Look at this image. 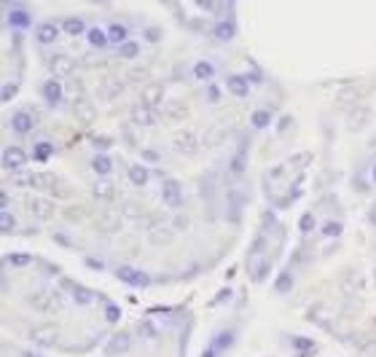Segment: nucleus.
I'll list each match as a JSON object with an SVG mask.
<instances>
[{"instance_id":"4be33fe9","label":"nucleus","mask_w":376,"mask_h":357,"mask_svg":"<svg viewBox=\"0 0 376 357\" xmlns=\"http://www.w3.org/2000/svg\"><path fill=\"white\" fill-rule=\"evenodd\" d=\"M175 145H178L183 153H191V151L196 148V137H194L191 132H180L178 137H175Z\"/></svg>"},{"instance_id":"4468645a","label":"nucleus","mask_w":376,"mask_h":357,"mask_svg":"<svg viewBox=\"0 0 376 357\" xmlns=\"http://www.w3.org/2000/svg\"><path fill=\"white\" fill-rule=\"evenodd\" d=\"M91 170L97 172L100 177H108V175H110V170H113V161H110L108 153H97V156L91 159Z\"/></svg>"},{"instance_id":"b1692460","label":"nucleus","mask_w":376,"mask_h":357,"mask_svg":"<svg viewBox=\"0 0 376 357\" xmlns=\"http://www.w3.org/2000/svg\"><path fill=\"white\" fill-rule=\"evenodd\" d=\"M269 271H272V260L261 258V260H258V266H253V279L255 282H264L269 277Z\"/></svg>"},{"instance_id":"5701e85b","label":"nucleus","mask_w":376,"mask_h":357,"mask_svg":"<svg viewBox=\"0 0 376 357\" xmlns=\"http://www.w3.org/2000/svg\"><path fill=\"white\" fill-rule=\"evenodd\" d=\"M213 76H215V65L213 62H196L194 65V78L207 81V78H213Z\"/></svg>"},{"instance_id":"aec40b11","label":"nucleus","mask_w":376,"mask_h":357,"mask_svg":"<svg viewBox=\"0 0 376 357\" xmlns=\"http://www.w3.org/2000/svg\"><path fill=\"white\" fill-rule=\"evenodd\" d=\"M86 41L94 46V49H102V46L110 43V41H108V32H105V30H97V27H91V30L86 32Z\"/></svg>"},{"instance_id":"58836bf2","label":"nucleus","mask_w":376,"mask_h":357,"mask_svg":"<svg viewBox=\"0 0 376 357\" xmlns=\"http://www.w3.org/2000/svg\"><path fill=\"white\" fill-rule=\"evenodd\" d=\"M293 347L301 349V352H312V341L309 339H296V341H293Z\"/></svg>"},{"instance_id":"1a4fd4ad","label":"nucleus","mask_w":376,"mask_h":357,"mask_svg":"<svg viewBox=\"0 0 376 357\" xmlns=\"http://www.w3.org/2000/svg\"><path fill=\"white\" fill-rule=\"evenodd\" d=\"M41 94H43V100L49 102V105H60V100H62V83L57 81V78L46 81L43 86H41Z\"/></svg>"},{"instance_id":"79ce46f5","label":"nucleus","mask_w":376,"mask_h":357,"mask_svg":"<svg viewBox=\"0 0 376 357\" xmlns=\"http://www.w3.org/2000/svg\"><path fill=\"white\" fill-rule=\"evenodd\" d=\"M159 97H161V89H159V86H156L154 91H151V89L145 91V102H151V105H154V102H156Z\"/></svg>"},{"instance_id":"c03bdc74","label":"nucleus","mask_w":376,"mask_h":357,"mask_svg":"<svg viewBox=\"0 0 376 357\" xmlns=\"http://www.w3.org/2000/svg\"><path fill=\"white\" fill-rule=\"evenodd\" d=\"M207 97H210V100L215 102V100L220 97V91H218V86H210V89H207Z\"/></svg>"},{"instance_id":"a19ab883","label":"nucleus","mask_w":376,"mask_h":357,"mask_svg":"<svg viewBox=\"0 0 376 357\" xmlns=\"http://www.w3.org/2000/svg\"><path fill=\"white\" fill-rule=\"evenodd\" d=\"M248 81H250V86H253V83H261L264 81V73H261V70H250V73H248Z\"/></svg>"},{"instance_id":"9d476101","label":"nucleus","mask_w":376,"mask_h":357,"mask_svg":"<svg viewBox=\"0 0 376 357\" xmlns=\"http://www.w3.org/2000/svg\"><path fill=\"white\" fill-rule=\"evenodd\" d=\"M132 121L137 126H154L156 124V113H154L151 105H140V108H135V113H132Z\"/></svg>"},{"instance_id":"7c9ffc66","label":"nucleus","mask_w":376,"mask_h":357,"mask_svg":"<svg viewBox=\"0 0 376 357\" xmlns=\"http://www.w3.org/2000/svg\"><path fill=\"white\" fill-rule=\"evenodd\" d=\"M290 288H293V274H290V271H285V274H279L274 279V290L277 293H288Z\"/></svg>"},{"instance_id":"9b49d317","label":"nucleus","mask_w":376,"mask_h":357,"mask_svg":"<svg viewBox=\"0 0 376 357\" xmlns=\"http://www.w3.org/2000/svg\"><path fill=\"white\" fill-rule=\"evenodd\" d=\"M226 86H229L231 94L245 97V94H248V89H250V81H248V76H229V78H226Z\"/></svg>"},{"instance_id":"412c9836","label":"nucleus","mask_w":376,"mask_h":357,"mask_svg":"<svg viewBox=\"0 0 376 357\" xmlns=\"http://www.w3.org/2000/svg\"><path fill=\"white\" fill-rule=\"evenodd\" d=\"M57 35H60V30H57V25H51V22H46V25L38 27V41L41 43H54Z\"/></svg>"},{"instance_id":"f704fd0d","label":"nucleus","mask_w":376,"mask_h":357,"mask_svg":"<svg viewBox=\"0 0 376 357\" xmlns=\"http://www.w3.org/2000/svg\"><path fill=\"white\" fill-rule=\"evenodd\" d=\"M30 260H32V258H30L27 253H11V255L6 258V264H11V266H27Z\"/></svg>"},{"instance_id":"7ed1b4c3","label":"nucleus","mask_w":376,"mask_h":357,"mask_svg":"<svg viewBox=\"0 0 376 357\" xmlns=\"http://www.w3.org/2000/svg\"><path fill=\"white\" fill-rule=\"evenodd\" d=\"M0 161H3V166H6L8 172H16V170H22V166L27 164V153L22 151V148L8 145V148L3 151V156H0Z\"/></svg>"},{"instance_id":"ea45409f","label":"nucleus","mask_w":376,"mask_h":357,"mask_svg":"<svg viewBox=\"0 0 376 357\" xmlns=\"http://www.w3.org/2000/svg\"><path fill=\"white\" fill-rule=\"evenodd\" d=\"M159 38H161V30H159V27H148V30H145V41L156 43Z\"/></svg>"},{"instance_id":"a878e982","label":"nucleus","mask_w":376,"mask_h":357,"mask_svg":"<svg viewBox=\"0 0 376 357\" xmlns=\"http://www.w3.org/2000/svg\"><path fill=\"white\" fill-rule=\"evenodd\" d=\"M62 30L67 35H81V32H86V25H84V19H62Z\"/></svg>"},{"instance_id":"a211bd4d","label":"nucleus","mask_w":376,"mask_h":357,"mask_svg":"<svg viewBox=\"0 0 376 357\" xmlns=\"http://www.w3.org/2000/svg\"><path fill=\"white\" fill-rule=\"evenodd\" d=\"M229 166H231V172H234V175H242L245 170H248V148L242 145L237 153H234L231 161H229Z\"/></svg>"},{"instance_id":"393cba45","label":"nucleus","mask_w":376,"mask_h":357,"mask_svg":"<svg viewBox=\"0 0 376 357\" xmlns=\"http://www.w3.org/2000/svg\"><path fill=\"white\" fill-rule=\"evenodd\" d=\"M91 191H94V196H97V199H108L110 191H113V185H110L108 177H100V180L91 185Z\"/></svg>"},{"instance_id":"f8f14e48","label":"nucleus","mask_w":376,"mask_h":357,"mask_svg":"<svg viewBox=\"0 0 376 357\" xmlns=\"http://www.w3.org/2000/svg\"><path fill=\"white\" fill-rule=\"evenodd\" d=\"M126 175H129V183H132V185H145L151 180V170L143 166V164H132Z\"/></svg>"},{"instance_id":"f3484780","label":"nucleus","mask_w":376,"mask_h":357,"mask_svg":"<svg viewBox=\"0 0 376 357\" xmlns=\"http://www.w3.org/2000/svg\"><path fill=\"white\" fill-rule=\"evenodd\" d=\"M46 67H49L51 73H57V76H67V73H73V62H70L67 57H51Z\"/></svg>"},{"instance_id":"37998d69","label":"nucleus","mask_w":376,"mask_h":357,"mask_svg":"<svg viewBox=\"0 0 376 357\" xmlns=\"http://www.w3.org/2000/svg\"><path fill=\"white\" fill-rule=\"evenodd\" d=\"M143 159L145 161H159V153L156 151H143Z\"/></svg>"},{"instance_id":"c9c22d12","label":"nucleus","mask_w":376,"mask_h":357,"mask_svg":"<svg viewBox=\"0 0 376 357\" xmlns=\"http://www.w3.org/2000/svg\"><path fill=\"white\" fill-rule=\"evenodd\" d=\"M105 317H108V323H119V320H121V309L116 304H105Z\"/></svg>"},{"instance_id":"39448f33","label":"nucleus","mask_w":376,"mask_h":357,"mask_svg":"<svg viewBox=\"0 0 376 357\" xmlns=\"http://www.w3.org/2000/svg\"><path fill=\"white\" fill-rule=\"evenodd\" d=\"M161 196H164V201H167L170 207H180L183 204V188H180V183L178 180H164Z\"/></svg>"},{"instance_id":"2f4dec72","label":"nucleus","mask_w":376,"mask_h":357,"mask_svg":"<svg viewBox=\"0 0 376 357\" xmlns=\"http://www.w3.org/2000/svg\"><path fill=\"white\" fill-rule=\"evenodd\" d=\"M137 333H140V336H143V339H156V325L154 323H151V320H143V323H140L137 325Z\"/></svg>"},{"instance_id":"de8ad7c7","label":"nucleus","mask_w":376,"mask_h":357,"mask_svg":"<svg viewBox=\"0 0 376 357\" xmlns=\"http://www.w3.org/2000/svg\"><path fill=\"white\" fill-rule=\"evenodd\" d=\"M371 177H373V183H376V164H373V170H371Z\"/></svg>"},{"instance_id":"dca6fc26","label":"nucleus","mask_w":376,"mask_h":357,"mask_svg":"<svg viewBox=\"0 0 376 357\" xmlns=\"http://www.w3.org/2000/svg\"><path fill=\"white\" fill-rule=\"evenodd\" d=\"M108 41L110 43H116V46H124L126 41H129V30L124 27V25H119V22H116V25H108Z\"/></svg>"},{"instance_id":"f257e3e1","label":"nucleus","mask_w":376,"mask_h":357,"mask_svg":"<svg viewBox=\"0 0 376 357\" xmlns=\"http://www.w3.org/2000/svg\"><path fill=\"white\" fill-rule=\"evenodd\" d=\"M116 277H119L121 282H126V285H132V288H148V285H151V277L145 274V271H137L132 266L116 269Z\"/></svg>"},{"instance_id":"473e14b6","label":"nucleus","mask_w":376,"mask_h":357,"mask_svg":"<svg viewBox=\"0 0 376 357\" xmlns=\"http://www.w3.org/2000/svg\"><path fill=\"white\" fill-rule=\"evenodd\" d=\"M339 234H342V223H336V220L323 223V236H328V239H336Z\"/></svg>"},{"instance_id":"c756f323","label":"nucleus","mask_w":376,"mask_h":357,"mask_svg":"<svg viewBox=\"0 0 376 357\" xmlns=\"http://www.w3.org/2000/svg\"><path fill=\"white\" fill-rule=\"evenodd\" d=\"M269 121H272V113H269V110H255L253 113V118H250V124L255 126V129H264V126H269Z\"/></svg>"},{"instance_id":"e433bc0d","label":"nucleus","mask_w":376,"mask_h":357,"mask_svg":"<svg viewBox=\"0 0 376 357\" xmlns=\"http://www.w3.org/2000/svg\"><path fill=\"white\" fill-rule=\"evenodd\" d=\"M91 145L97 148L100 153H105V151H108V148L113 145V140H110V137H94V140H91Z\"/></svg>"},{"instance_id":"f03ea898","label":"nucleus","mask_w":376,"mask_h":357,"mask_svg":"<svg viewBox=\"0 0 376 357\" xmlns=\"http://www.w3.org/2000/svg\"><path fill=\"white\" fill-rule=\"evenodd\" d=\"M234 330H223V333H218V336L213 339V344L204 349V354L202 357H220L226 349H231V344H234Z\"/></svg>"},{"instance_id":"49530a36","label":"nucleus","mask_w":376,"mask_h":357,"mask_svg":"<svg viewBox=\"0 0 376 357\" xmlns=\"http://www.w3.org/2000/svg\"><path fill=\"white\" fill-rule=\"evenodd\" d=\"M368 220H371V223H373V226H376V204H373V207H371V215H368Z\"/></svg>"},{"instance_id":"a18cd8bd","label":"nucleus","mask_w":376,"mask_h":357,"mask_svg":"<svg viewBox=\"0 0 376 357\" xmlns=\"http://www.w3.org/2000/svg\"><path fill=\"white\" fill-rule=\"evenodd\" d=\"M229 295H231V290H220V293H218V298H215V301H218V304H223V301H226V298H229Z\"/></svg>"},{"instance_id":"4c0bfd02","label":"nucleus","mask_w":376,"mask_h":357,"mask_svg":"<svg viewBox=\"0 0 376 357\" xmlns=\"http://www.w3.org/2000/svg\"><path fill=\"white\" fill-rule=\"evenodd\" d=\"M16 83H6V86H3V91H0V102H8L11 97H14V94H16Z\"/></svg>"},{"instance_id":"09e8293b","label":"nucleus","mask_w":376,"mask_h":357,"mask_svg":"<svg viewBox=\"0 0 376 357\" xmlns=\"http://www.w3.org/2000/svg\"><path fill=\"white\" fill-rule=\"evenodd\" d=\"M25 357H38V354H32V352H25Z\"/></svg>"},{"instance_id":"bb28decb","label":"nucleus","mask_w":376,"mask_h":357,"mask_svg":"<svg viewBox=\"0 0 376 357\" xmlns=\"http://www.w3.org/2000/svg\"><path fill=\"white\" fill-rule=\"evenodd\" d=\"M314 226H317L314 212H304V215L298 218V231H301V234H312V231H314Z\"/></svg>"},{"instance_id":"6e6552de","label":"nucleus","mask_w":376,"mask_h":357,"mask_svg":"<svg viewBox=\"0 0 376 357\" xmlns=\"http://www.w3.org/2000/svg\"><path fill=\"white\" fill-rule=\"evenodd\" d=\"M234 35H237V25H234L231 19H220V22H215V27H213V38H215V41L226 43V41L234 38Z\"/></svg>"},{"instance_id":"0eeeda50","label":"nucleus","mask_w":376,"mask_h":357,"mask_svg":"<svg viewBox=\"0 0 376 357\" xmlns=\"http://www.w3.org/2000/svg\"><path fill=\"white\" fill-rule=\"evenodd\" d=\"M129 349H132V336H129V333H116V336L108 341V347H105L108 354H124Z\"/></svg>"},{"instance_id":"6ab92c4d","label":"nucleus","mask_w":376,"mask_h":357,"mask_svg":"<svg viewBox=\"0 0 376 357\" xmlns=\"http://www.w3.org/2000/svg\"><path fill=\"white\" fill-rule=\"evenodd\" d=\"M30 210L35 212L38 218H49L51 212H54V204H51V199H30Z\"/></svg>"},{"instance_id":"ddd939ff","label":"nucleus","mask_w":376,"mask_h":357,"mask_svg":"<svg viewBox=\"0 0 376 357\" xmlns=\"http://www.w3.org/2000/svg\"><path fill=\"white\" fill-rule=\"evenodd\" d=\"M8 25L14 27V30H25V27H30V14H27V8H11V14H8Z\"/></svg>"},{"instance_id":"cd10ccee","label":"nucleus","mask_w":376,"mask_h":357,"mask_svg":"<svg viewBox=\"0 0 376 357\" xmlns=\"http://www.w3.org/2000/svg\"><path fill=\"white\" fill-rule=\"evenodd\" d=\"M14 226H16L14 212H11V210H0V231H3V234H11V231H14Z\"/></svg>"},{"instance_id":"423d86ee","label":"nucleus","mask_w":376,"mask_h":357,"mask_svg":"<svg viewBox=\"0 0 376 357\" xmlns=\"http://www.w3.org/2000/svg\"><path fill=\"white\" fill-rule=\"evenodd\" d=\"M30 185L41 188V191H54V194H60V177H57V175H51V172L32 175V177H30Z\"/></svg>"},{"instance_id":"72a5a7b5","label":"nucleus","mask_w":376,"mask_h":357,"mask_svg":"<svg viewBox=\"0 0 376 357\" xmlns=\"http://www.w3.org/2000/svg\"><path fill=\"white\" fill-rule=\"evenodd\" d=\"M137 51H140V46H137L135 41H126L124 46H119V54H121V57H126V59H135V57H137Z\"/></svg>"},{"instance_id":"c85d7f7f","label":"nucleus","mask_w":376,"mask_h":357,"mask_svg":"<svg viewBox=\"0 0 376 357\" xmlns=\"http://www.w3.org/2000/svg\"><path fill=\"white\" fill-rule=\"evenodd\" d=\"M51 151H54V145H51V142H38V145H35V151H32V159L35 161H46V159H49L51 156Z\"/></svg>"},{"instance_id":"2eb2a0df","label":"nucleus","mask_w":376,"mask_h":357,"mask_svg":"<svg viewBox=\"0 0 376 357\" xmlns=\"http://www.w3.org/2000/svg\"><path fill=\"white\" fill-rule=\"evenodd\" d=\"M32 339L38 341V344H49V347H51V344L60 339V330H57L54 325H43V328H38V330L32 333Z\"/></svg>"},{"instance_id":"20e7f679","label":"nucleus","mask_w":376,"mask_h":357,"mask_svg":"<svg viewBox=\"0 0 376 357\" xmlns=\"http://www.w3.org/2000/svg\"><path fill=\"white\" fill-rule=\"evenodd\" d=\"M11 129H14L16 135H30L35 129V118L30 110H16L14 116H11Z\"/></svg>"}]
</instances>
